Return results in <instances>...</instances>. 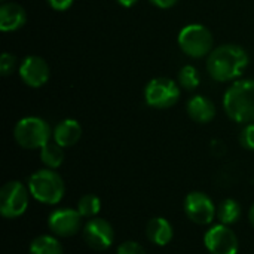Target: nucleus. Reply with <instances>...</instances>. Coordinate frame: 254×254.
<instances>
[{
  "label": "nucleus",
  "instance_id": "f03ea898",
  "mask_svg": "<svg viewBox=\"0 0 254 254\" xmlns=\"http://www.w3.org/2000/svg\"><path fill=\"white\" fill-rule=\"evenodd\" d=\"M223 109L237 124L254 122V80H237L223 95Z\"/></svg>",
  "mask_w": 254,
  "mask_h": 254
},
{
  "label": "nucleus",
  "instance_id": "a211bd4d",
  "mask_svg": "<svg viewBox=\"0 0 254 254\" xmlns=\"http://www.w3.org/2000/svg\"><path fill=\"white\" fill-rule=\"evenodd\" d=\"M64 147H61L60 144L54 143H46L42 149H40V161L46 168L51 170H57L58 167L63 165L64 161Z\"/></svg>",
  "mask_w": 254,
  "mask_h": 254
},
{
  "label": "nucleus",
  "instance_id": "2eb2a0df",
  "mask_svg": "<svg viewBox=\"0 0 254 254\" xmlns=\"http://www.w3.org/2000/svg\"><path fill=\"white\" fill-rule=\"evenodd\" d=\"M54 141L61 147H71L74 146L82 137V127L74 119H64L61 121L52 131Z\"/></svg>",
  "mask_w": 254,
  "mask_h": 254
},
{
  "label": "nucleus",
  "instance_id": "5701e85b",
  "mask_svg": "<svg viewBox=\"0 0 254 254\" xmlns=\"http://www.w3.org/2000/svg\"><path fill=\"white\" fill-rule=\"evenodd\" d=\"M240 143L244 149L254 150V122L247 124V127L240 134Z\"/></svg>",
  "mask_w": 254,
  "mask_h": 254
},
{
  "label": "nucleus",
  "instance_id": "c85d7f7f",
  "mask_svg": "<svg viewBox=\"0 0 254 254\" xmlns=\"http://www.w3.org/2000/svg\"><path fill=\"white\" fill-rule=\"evenodd\" d=\"M1 1H4V0H1Z\"/></svg>",
  "mask_w": 254,
  "mask_h": 254
},
{
  "label": "nucleus",
  "instance_id": "f3484780",
  "mask_svg": "<svg viewBox=\"0 0 254 254\" xmlns=\"http://www.w3.org/2000/svg\"><path fill=\"white\" fill-rule=\"evenodd\" d=\"M30 254H63V246L52 235H40L30 244Z\"/></svg>",
  "mask_w": 254,
  "mask_h": 254
},
{
  "label": "nucleus",
  "instance_id": "0eeeda50",
  "mask_svg": "<svg viewBox=\"0 0 254 254\" xmlns=\"http://www.w3.org/2000/svg\"><path fill=\"white\" fill-rule=\"evenodd\" d=\"M180 98L179 85L168 77H155L144 88V100L147 106L164 110L173 107Z\"/></svg>",
  "mask_w": 254,
  "mask_h": 254
},
{
  "label": "nucleus",
  "instance_id": "a878e982",
  "mask_svg": "<svg viewBox=\"0 0 254 254\" xmlns=\"http://www.w3.org/2000/svg\"><path fill=\"white\" fill-rule=\"evenodd\" d=\"M149 1H150L152 4L161 7V9H170V7H173L179 0H149Z\"/></svg>",
  "mask_w": 254,
  "mask_h": 254
},
{
  "label": "nucleus",
  "instance_id": "b1692460",
  "mask_svg": "<svg viewBox=\"0 0 254 254\" xmlns=\"http://www.w3.org/2000/svg\"><path fill=\"white\" fill-rule=\"evenodd\" d=\"M116 254H146V250L137 241H125L118 247Z\"/></svg>",
  "mask_w": 254,
  "mask_h": 254
},
{
  "label": "nucleus",
  "instance_id": "f8f14e48",
  "mask_svg": "<svg viewBox=\"0 0 254 254\" xmlns=\"http://www.w3.org/2000/svg\"><path fill=\"white\" fill-rule=\"evenodd\" d=\"M49 65L37 55H28L19 65V77L30 88H40L49 80Z\"/></svg>",
  "mask_w": 254,
  "mask_h": 254
},
{
  "label": "nucleus",
  "instance_id": "1a4fd4ad",
  "mask_svg": "<svg viewBox=\"0 0 254 254\" xmlns=\"http://www.w3.org/2000/svg\"><path fill=\"white\" fill-rule=\"evenodd\" d=\"M204 244L210 254H237L240 250L238 237L223 223L214 225L205 232Z\"/></svg>",
  "mask_w": 254,
  "mask_h": 254
},
{
  "label": "nucleus",
  "instance_id": "4468645a",
  "mask_svg": "<svg viewBox=\"0 0 254 254\" xmlns=\"http://www.w3.org/2000/svg\"><path fill=\"white\" fill-rule=\"evenodd\" d=\"M173 235H174V229L171 223L164 217H153L146 225L147 240L158 247H165L167 244H170Z\"/></svg>",
  "mask_w": 254,
  "mask_h": 254
},
{
  "label": "nucleus",
  "instance_id": "aec40b11",
  "mask_svg": "<svg viewBox=\"0 0 254 254\" xmlns=\"http://www.w3.org/2000/svg\"><path fill=\"white\" fill-rule=\"evenodd\" d=\"M76 210L80 213L82 217H88V219L97 217V214L101 210V201H100V198L97 195H92V193L83 195L79 199Z\"/></svg>",
  "mask_w": 254,
  "mask_h": 254
},
{
  "label": "nucleus",
  "instance_id": "39448f33",
  "mask_svg": "<svg viewBox=\"0 0 254 254\" xmlns=\"http://www.w3.org/2000/svg\"><path fill=\"white\" fill-rule=\"evenodd\" d=\"M179 46L190 58H202L213 51L214 39L211 31L202 24H189L179 33Z\"/></svg>",
  "mask_w": 254,
  "mask_h": 254
},
{
  "label": "nucleus",
  "instance_id": "bb28decb",
  "mask_svg": "<svg viewBox=\"0 0 254 254\" xmlns=\"http://www.w3.org/2000/svg\"><path fill=\"white\" fill-rule=\"evenodd\" d=\"M119 4H122L124 7H131V6H134L138 0H116Z\"/></svg>",
  "mask_w": 254,
  "mask_h": 254
},
{
  "label": "nucleus",
  "instance_id": "cd10ccee",
  "mask_svg": "<svg viewBox=\"0 0 254 254\" xmlns=\"http://www.w3.org/2000/svg\"><path fill=\"white\" fill-rule=\"evenodd\" d=\"M249 219H250V223H252V226L254 228V204L252 205V208H250V213H249Z\"/></svg>",
  "mask_w": 254,
  "mask_h": 254
},
{
  "label": "nucleus",
  "instance_id": "412c9836",
  "mask_svg": "<svg viewBox=\"0 0 254 254\" xmlns=\"http://www.w3.org/2000/svg\"><path fill=\"white\" fill-rule=\"evenodd\" d=\"M179 85L188 91H193L199 85V76L193 65H185L179 71Z\"/></svg>",
  "mask_w": 254,
  "mask_h": 254
},
{
  "label": "nucleus",
  "instance_id": "20e7f679",
  "mask_svg": "<svg viewBox=\"0 0 254 254\" xmlns=\"http://www.w3.org/2000/svg\"><path fill=\"white\" fill-rule=\"evenodd\" d=\"M52 135L49 124L36 116H27L16 122L13 128V138L18 146L27 150L42 149Z\"/></svg>",
  "mask_w": 254,
  "mask_h": 254
},
{
  "label": "nucleus",
  "instance_id": "ddd939ff",
  "mask_svg": "<svg viewBox=\"0 0 254 254\" xmlns=\"http://www.w3.org/2000/svg\"><path fill=\"white\" fill-rule=\"evenodd\" d=\"M27 22L25 9L15 1H3L0 6V30L1 31H15L24 27Z\"/></svg>",
  "mask_w": 254,
  "mask_h": 254
},
{
  "label": "nucleus",
  "instance_id": "dca6fc26",
  "mask_svg": "<svg viewBox=\"0 0 254 254\" xmlns=\"http://www.w3.org/2000/svg\"><path fill=\"white\" fill-rule=\"evenodd\" d=\"M188 115L190 119H193L198 124H208L216 116V106L214 103L204 97V95H195L188 101Z\"/></svg>",
  "mask_w": 254,
  "mask_h": 254
},
{
  "label": "nucleus",
  "instance_id": "393cba45",
  "mask_svg": "<svg viewBox=\"0 0 254 254\" xmlns=\"http://www.w3.org/2000/svg\"><path fill=\"white\" fill-rule=\"evenodd\" d=\"M46 1L49 3V6L52 9H55L58 12H64V10H67L73 4L74 0H46Z\"/></svg>",
  "mask_w": 254,
  "mask_h": 254
},
{
  "label": "nucleus",
  "instance_id": "9d476101",
  "mask_svg": "<svg viewBox=\"0 0 254 254\" xmlns=\"http://www.w3.org/2000/svg\"><path fill=\"white\" fill-rule=\"evenodd\" d=\"M82 235H83L85 243L97 252L110 249L115 241V231L112 225L107 220L100 219V217L89 219L83 225Z\"/></svg>",
  "mask_w": 254,
  "mask_h": 254
},
{
  "label": "nucleus",
  "instance_id": "6ab92c4d",
  "mask_svg": "<svg viewBox=\"0 0 254 254\" xmlns=\"http://www.w3.org/2000/svg\"><path fill=\"white\" fill-rule=\"evenodd\" d=\"M241 217V205L235 199H225L217 207V219L220 223L231 226Z\"/></svg>",
  "mask_w": 254,
  "mask_h": 254
},
{
  "label": "nucleus",
  "instance_id": "f257e3e1",
  "mask_svg": "<svg viewBox=\"0 0 254 254\" xmlns=\"http://www.w3.org/2000/svg\"><path fill=\"white\" fill-rule=\"evenodd\" d=\"M250 63L244 48L226 43L211 51L207 58V71L217 82H231L238 79Z\"/></svg>",
  "mask_w": 254,
  "mask_h": 254
},
{
  "label": "nucleus",
  "instance_id": "6e6552de",
  "mask_svg": "<svg viewBox=\"0 0 254 254\" xmlns=\"http://www.w3.org/2000/svg\"><path fill=\"white\" fill-rule=\"evenodd\" d=\"M183 207L188 219L201 226L211 225L214 217L217 216V208L214 207V202L204 192L195 190L188 193Z\"/></svg>",
  "mask_w": 254,
  "mask_h": 254
},
{
  "label": "nucleus",
  "instance_id": "9b49d317",
  "mask_svg": "<svg viewBox=\"0 0 254 254\" xmlns=\"http://www.w3.org/2000/svg\"><path fill=\"white\" fill-rule=\"evenodd\" d=\"M82 216L73 208H58L54 210L48 217L49 231L60 238H68L76 235L82 229Z\"/></svg>",
  "mask_w": 254,
  "mask_h": 254
},
{
  "label": "nucleus",
  "instance_id": "4be33fe9",
  "mask_svg": "<svg viewBox=\"0 0 254 254\" xmlns=\"http://www.w3.org/2000/svg\"><path fill=\"white\" fill-rule=\"evenodd\" d=\"M15 65H16V57L15 55H12L9 52L1 54V57H0V73H1V76L12 74L15 70Z\"/></svg>",
  "mask_w": 254,
  "mask_h": 254
},
{
  "label": "nucleus",
  "instance_id": "7ed1b4c3",
  "mask_svg": "<svg viewBox=\"0 0 254 254\" xmlns=\"http://www.w3.org/2000/svg\"><path fill=\"white\" fill-rule=\"evenodd\" d=\"M27 188L30 195L45 205L58 204L65 193L64 180L55 170L51 168H43L33 173L28 179Z\"/></svg>",
  "mask_w": 254,
  "mask_h": 254
},
{
  "label": "nucleus",
  "instance_id": "423d86ee",
  "mask_svg": "<svg viewBox=\"0 0 254 254\" xmlns=\"http://www.w3.org/2000/svg\"><path fill=\"white\" fill-rule=\"evenodd\" d=\"M30 190L18 180L7 182L0 189V214L4 219H16L27 211Z\"/></svg>",
  "mask_w": 254,
  "mask_h": 254
}]
</instances>
